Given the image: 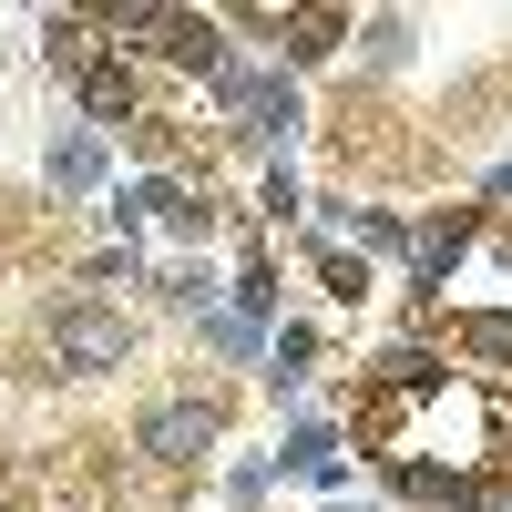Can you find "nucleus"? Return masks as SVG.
Masks as SVG:
<instances>
[{
    "label": "nucleus",
    "mask_w": 512,
    "mask_h": 512,
    "mask_svg": "<svg viewBox=\"0 0 512 512\" xmlns=\"http://www.w3.org/2000/svg\"><path fill=\"white\" fill-rule=\"evenodd\" d=\"M359 451L390 472V492L431 512H472L512 461V400L431 349H390L359 379Z\"/></svg>",
    "instance_id": "nucleus-1"
},
{
    "label": "nucleus",
    "mask_w": 512,
    "mask_h": 512,
    "mask_svg": "<svg viewBox=\"0 0 512 512\" xmlns=\"http://www.w3.org/2000/svg\"><path fill=\"white\" fill-rule=\"evenodd\" d=\"M134 359V318L103 308V297H62L52 318H41V369L52 379H103Z\"/></svg>",
    "instance_id": "nucleus-2"
},
{
    "label": "nucleus",
    "mask_w": 512,
    "mask_h": 512,
    "mask_svg": "<svg viewBox=\"0 0 512 512\" xmlns=\"http://www.w3.org/2000/svg\"><path fill=\"white\" fill-rule=\"evenodd\" d=\"M216 103L236 113L246 144H287V134H297V93H287V72H246V62H226V72H216Z\"/></svg>",
    "instance_id": "nucleus-3"
},
{
    "label": "nucleus",
    "mask_w": 512,
    "mask_h": 512,
    "mask_svg": "<svg viewBox=\"0 0 512 512\" xmlns=\"http://www.w3.org/2000/svg\"><path fill=\"white\" fill-rule=\"evenodd\" d=\"M113 226H123V246H134L144 226H175V236H205L216 226V205H205L185 175H144V185H123L113 195Z\"/></svg>",
    "instance_id": "nucleus-4"
},
{
    "label": "nucleus",
    "mask_w": 512,
    "mask_h": 512,
    "mask_svg": "<svg viewBox=\"0 0 512 512\" xmlns=\"http://www.w3.org/2000/svg\"><path fill=\"white\" fill-rule=\"evenodd\" d=\"M205 441H216V400H154V410H144V431H134V451L164 461V472L205 461Z\"/></svg>",
    "instance_id": "nucleus-5"
},
{
    "label": "nucleus",
    "mask_w": 512,
    "mask_h": 512,
    "mask_svg": "<svg viewBox=\"0 0 512 512\" xmlns=\"http://www.w3.org/2000/svg\"><path fill=\"white\" fill-rule=\"evenodd\" d=\"M277 461H287L297 482H318L328 502H338V482H349V451H338V431H328V420H297V431H287V451H277Z\"/></svg>",
    "instance_id": "nucleus-6"
},
{
    "label": "nucleus",
    "mask_w": 512,
    "mask_h": 512,
    "mask_svg": "<svg viewBox=\"0 0 512 512\" xmlns=\"http://www.w3.org/2000/svg\"><path fill=\"white\" fill-rule=\"evenodd\" d=\"M93 175H103V134H62L52 154H41V185H52V195H82Z\"/></svg>",
    "instance_id": "nucleus-7"
},
{
    "label": "nucleus",
    "mask_w": 512,
    "mask_h": 512,
    "mask_svg": "<svg viewBox=\"0 0 512 512\" xmlns=\"http://www.w3.org/2000/svg\"><path fill=\"white\" fill-rule=\"evenodd\" d=\"M461 246H472V216H441V226H420V236H410V267H420V287H441V277L461 267Z\"/></svg>",
    "instance_id": "nucleus-8"
},
{
    "label": "nucleus",
    "mask_w": 512,
    "mask_h": 512,
    "mask_svg": "<svg viewBox=\"0 0 512 512\" xmlns=\"http://www.w3.org/2000/svg\"><path fill=\"white\" fill-rule=\"evenodd\" d=\"M318 226H328V236H349V246H369V256H400V246H410L400 216H379V205H328Z\"/></svg>",
    "instance_id": "nucleus-9"
},
{
    "label": "nucleus",
    "mask_w": 512,
    "mask_h": 512,
    "mask_svg": "<svg viewBox=\"0 0 512 512\" xmlns=\"http://www.w3.org/2000/svg\"><path fill=\"white\" fill-rule=\"evenodd\" d=\"M72 82H82V103H93V123H134V72L123 62H82Z\"/></svg>",
    "instance_id": "nucleus-10"
},
{
    "label": "nucleus",
    "mask_w": 512,
    "mask_h": 512,
    "mask_svg": "<svg viewBox=\"0 0 512 512\" xmlns=\"http://www.w3.org/2000/svg\"><path fill=\"white\" fill-rule=\"evenodd\" d=\"M277 31H287V62H328L338 31H349V11H277Z\"/></svg>",
    "instance_id": "nucleus-11"
},
{
    "label": "nucleus",
    "mask_w": 512,
    "mask_h": 512,
    "mask_svg": "<svg viewBox=\"0 0 512 512\" xmlns=\"http://www.w3.org/2000/svg\"><path fill=\"white\" fill-rule=\"evenodd\" d=\"M308 359H318V328H277V349H267V390L297 400V390H308Z\"/></svg>",
    "instance_id": "nucleus-12"
},
{
    "label": "nucleus",
    "mask_w": 512,
    "mask_h": 512,
    "mask_svg": "<svg viewBox=\"0 0 512 512\" xmlns=\"http://www.w3.org/2000/svg\"><path fill=\"white\" fill-rule=\"evenodd\" d=\"M205 349H216V359H246V349H256V318H236V308H205Z\"/></svg>",
    "instance_id": "nucleus-13"
},
{
    "label": "nucleus",
    "mask_w": 512,
    "mask_h": 512,
    "mask_svg": "<svg viewBox=\"0 0 512 512\" xmlns=\"http://www.w3.org/2000/svg\"><path fill=\"white\" fill-rule=\"evenodd\" d=\"M461 349H482V359H512V318H451Z\"/></svg>",
    "instance_id": "nucleus-14"
},
{
    "label": "nucleus",
    "mask_w": 512,
    "mask_h": 512,
    "mask_svg": "<svg viewBox=\"0 0 512 512\" xmlns=\"http://www.w3.org/2000/svg\"><path fill=\"white\" fill-rule=\"evenodd\" d=\"M277 308V277H267V256H246V277H236V318H267Z\"/></svg>",
    "instance_id": "nucleus-15"
},
{
    "label": "nucleus",
    "mask_w": 512,
    "mask_h": 512,
    "mask_svg": "<svg viewBox=\"0 0 512 512\" xmlns=\"http://www.w3.org/2000/svg\"><path fill=\"white\" fill-rule=\"evenodd\" d=\"M318 277H328V297H338V308H359V297H369V267H359V256H328Z\"/></svg>",
    "instance_id": "nucleus-16"
},
{
    "label": "nucleus",
    "mask_w": 512,
    "mask_h": 512,
    "mask_svg": "<svg viewBox=\"0 0 512 512\" xmlns=\"http://www.w3.org/2000/svg\"><path fill=\"white\" fill-rule=\"evenodd\" d=\"M297 205H308V195H297V175H287V164H277V175H267V216L287 226V216H297Z\"/></svg>",
    "instance_id": "nucleus-17"
},
{
    "label": "nucleus",
    "mask_w": 512,
    "mask_h": 512,
    "mask_svg": "<svg viewBox=\"0 0 512 512\" xmlns=\"http://www.w3.org/2000/svg\"><path fill=\"white\" fill-rule=\"evenodd\" d=\"M492 195H512V154H502V164H492Z\"/></svg>",
    "instance_id": "nucleus-18"
},
{
    "label": "nucleus",
    "mask_w": 512,
    "mask_h": 512,
    "mask_svg": "<svg viewBox=\"0 0 512 512\" xmlns=\"http://www.w3.org/2000/svg\"><path fill=\"white\" fill-rule=\"evenodd\" d=\"M318 512H369V502H349V492H338V502H318Z\"/></svg>",
    "instance_id": "nucleus-19"
}]
</instances>
